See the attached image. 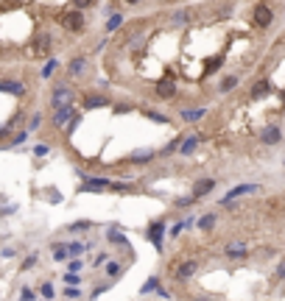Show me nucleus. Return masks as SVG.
Wrapping results in <instances>:
<instances>
[{"label":"nucleus","mask_w":285,"mask_h":301,"mask_svg":"<svg viewBox=\"0 0 285 301\" xmlns=\"http://www.w3.org/2000/svg\"><path fill=\"white\" fill-rule=\"evenodd\" d=\"M67 104H73V89H70V84L59 81V84L53 86V92H51V106L53 109H59V106H67Z\"/></svg>","instance_id":"nucleus-4"},{"label":"nucleus","mask_w":285,"mask_h":301,"mask_svg":"<svg viewBox=\"0 0 285 301\" xmlns=\"http://www.w3.org/2000/svg\"><path fill=\"white\" fill-rule=\"evenodd\" d=\"M199 274V262H196V259H182L179 265L173 268V279H176V282H188V279H193V276Z\"/></svg>","instance_id":"nucleus-5"},{"label":"nucleus","mask_w":285,"mask_h":301,"mask_svg":"<svg viewBox=\"0 0 285 301\" xmlns=\"http://www.w3.org/2000/svg\"><path fill=\"white\" fill-rule=\"evenodd\" d=\"M56 67H59V59H48V64L42 67V73H39V76H42V78H51Z\"/></svg>","instance_id":"nucleus-42"},{"label":"nucleus","mask_w":285,"mask_h":301,"mask_svg":"<svg viewBox=\"0 0 285 301\" xmlns=\"http://www.w3.org/2000/svg\"><path fill=\"white\" fill-rule=\"evenodd\" d=\"M51 251H53V259H56V262H67V259H70V254H67V243H53Z\"/></svg>","instance_id":"nucleus-28"},{"label":"nucleus","mask_w":285,"mask_h":301,"mask_svg":"<svg viewBox=\"0 0 285 301\" xmlns=\"http://www.w3.org/2000/svg\"><path fill=\"white\" fill-rule=\"evenodd\" d=\"M81 268H84V262H81L78 257H70V259H67V271H70V274H78Z\"/></svg>","instance_id":"nucleus-45"},{"label":"nucleus","mask_w":285,"mask_h":301,"mask_svg":"<svg viewBox=\"0 0 285 301\" xmlns=\"http://www.w3.org/2000/svg\"><path fill=\"white\" fill-rule=\"evenodd\" d=\"M109 192L131 195V192H137V184H134V181H112V184H109Z\"/></svg>","instance_id":"nucleus-21"},{"label":"nucleus","mask_w":285,"mask_h":301,"mask_svg":"<svg viewBox=\"0 0 285 301\" xmlns=\"http://www.w3.org/2000/svg\"><path fill=\"white\" fill-rule=\"evenodd\" d=\"M249 192H257V184H238V187H232L224 198H221V207L232 204L235 198H241V195H249Z\"/></svg>","instance_id":"nucleus-15"},{"label":"nucleus","mask_w":285,"mask_h":301,"mask_svg":"<svg viewBox=\"0 0 285 301\" xmlns=\"http://www.w3.org/2000/svg\"><path fill=\"white\" fill-rule=\"evenodd\" d=\"M62 282H64V284H73V287H78V284H81V276H78V274H70V271H67V274H62Z\"/></svg>","instance_id":"nucleus-44"},{"label":"nucleus","mask_w":285,"mask_h":301,"mask_svg":"<svg viewBox=\"0 0 285 301\" xmlns=\"http://www.w3.org/2000/svg\"><path fill=\"white\" fill-rule=\"evenodd\" d=\"M188 20H190V11L188 9H179V11H173V14H171V23H173V26H185Z\"/></svg>","instance_id":"nucleus-36"},{"label":"nucleus","mask_w":285,"mask_h":301,"mask_svg":"<svg viewBox=\"0 0 285 301\" xmlns=\"http://www.w3.org/2000/svg\"><path fill=\"white\" fill-rule=\"evenodd\" d=\"M238 81H241L238 76H226L224 81L218 84V92H229V89H235V86H238Z\"/></svg>","instance_id":"nucleus-35"},{"label":"nucleus","mask_w":285,"mask_h":301,"mask_svg":"<svg viewBox=\"0 0 285 301\" xmlns=\"http://www.w3.org/2000/svg\"><path fill=\"white\" fill-rule=\"evenodd\" d=\"M26 117H28V114L23 112V109L11 114L9 120L0 126V139H3V137H11V134H14V129H26Z\"/></svg>","instance_id":"nucleus-8"},{"label":"nucleus","mask_w":285,"mask_h":301,"mask_svg":"<svg viewBox=\"0 0 285 301\" xmlns=\"http://www.w3.org/2000/svg\"><path fill=\"white\" fill-rule=\"evenodd\" d=\"M193 301H210V299H204V296H196V299H193Z\"/></svg>","instance_id":"nucleus-55"},{"label":"nucleus","mask_w":285,"mask_h":301,"mask_svg":"<svg viewBox=\"0 0 285 301\" xmlns=\"http://www.w3.org/2000/svg\"><path fill=\"white\" fill-rule=\"evenodd\" d=\"M67 254H70V257H81V254H87L84 240H73V243H67Z\"/></svg>","instance_id":"nucleus-33"},{"label":"nucleus","mask_w":285,"mask_h":301,"mask_svg":"<svg viewBox=\"0 0 285 301\" xmlns=\"http://www.w3.org/2000/svg\"><path fill=\"white\" fill-rule=\"evenodd\" d=\"M39 126H42V112H34V114H31V120L26 123V129L28 131H36Z\"/></svg>","instance_id":"nucleus-41"},{"label":"nucleus","mask_w":285,"mask_h":301,"mask_svg":"<svg viewBox=\"0 0 285 301\" xmlns=\"http://www.w3.org/2000/svg\"><path fill=\"white\" fill-rule=\"evenodd\" d=\"M201 134H188V137H182V142H179V151L176 154H182V156H190L196 148H199V142H201Z\"/></svg>","instance_id":"nucleus-18"},{"label":"nucleus","mask_w":285,"mask_h":301,"mask_svg":"<svg viewBox=\"0 0 285 301\" xmlns=\"http://www.w3.org/2000/svg\"><path fill=\"white\" fill-rule=\"evenodd\" d=\"M36 259H39V251H31V254L26 257V262L20 265V274H26V271H31V268L36 265Z\"/></svg>","instance_id":"nucleus-38"},{"label":"nucleus","mask_w":285,"mask_h":301,"mask_svg":"<svg viewBox=\"0 0 285 301\" xmlns=\"http://www.w3.org/2000/svg\"><path fill=\"white\" fill-rule=\"evenodd\" d=\"M123 23H126V17H123L121 11H115L112 17L106 20V26H104V31H106V34H112V31H118V28H121Z\"/></svg>","instance_id":"nucleus-29"},{"label":"nucleus","mask_w":285,"mask_h":301,"mask_svg":"<svg viewBox=\"0 0 285 301\" xmlns=\"http://www.w3.org/2000/svg\"><path fill=\"white\" fill-rule=\"evenodd\" d=\"M20 301H36V290H31L28 284L20 287Z\"/></svg>","instance_id":"nucleus-43"},{"label":"nucleus","mask_w":285,"mask_h":301,"mask_svg":"<svg viewBox=\"0 0 285 301\" xmlns=\"http://www.w3.org/2000/svg\"><path fill=\"white\" fill-rule=\"evenodd\" d=\"M87 70H90V59L87 56H73L67 61V78H81V76H87Z\"/></svg>","instance_id":"nucleus-13"},{"label":"nucleus","mask_w":285,"mask_h":301,"mask_svg":"<svg viewBox=\"0 0 285 301\" xmlns=\"http://www.w3.org/2000/svg\"><path fill=\"white\" fill-rule=\"evenodd\" d=\"M162 234H165V220L159 218V220H151L148 223V229H146V237L151 243H154V248L162 254Z\"/></svg>","instance_id":"nucleus-9"},{"label":"nucleus","mask_w":285,"mask_h":301,"mask_svg":"<svg viewBox=\"0 0 285 301\" xmlns=\"http://www.w3.org/2000/svg\"><path fill=\"white\" fill-rule=\"evenodd\" d=\"M93 220H87V218H81V220H73V223L67 226V232L70 234H90L93 232Z\"/></svg>","instance_id":"nucleus-22"},{"label":"nucleus","mask_w":285,"mask_h":301,"mask_svg":"<svg viewBox=\"0 0 285 301\" xmlns=\"http://www.w3.org/2000/svg\"><path fill=\"white\" fill-rule=\"evenodd\" d=\"M51 154V145H36L34 148V156H39V159H42V156H48Z\"/></svg>","instance_id":"nucleus-50"},{"label":"nucleus","mask_w":285,"mask_h":301,"mask_svg":"<svg viewBox=\"0 0 285 301\" xmlns=\"http://www.w3.org/2000/svg\"><path fill=\"white\" fill-rule=\"evenodd\" d=\"M193 204H196V198H193V195H182V198L173 201V207H176V209H188V207H193Z\"/></svg>","instance_id":"nucleus-40"},{"label":"nucleus","mask_w":285,"mask_h":301,"mask_svg":"<svg viewBox=\"0 0 285 301\" xmlns=\"http://www.w3.org/2000/svg\"><path fill=\"white\" fill-rule=\"evenodd\" d=\"M216 212H207V215H201L199 220H196V226H199L201 232H210V229H213V226H216Z\"/></svg>","instance_id":"nucleus-30"},{"label":"nucleus","mask_w":285,"mask_h":301,"mask_svg":"<svg viewBox=\"0 0 285 301\" xmlns=\"http://www.w3.org/2000/svg\"><path fill=\"white\" fill-rule=\"evenodd\" d=\"M204 114H207V109L201 106V109H182V112H179V117H182L185 123H199L201 117H204Z\"/></svg>","instance_id":"nucleus-25"},{"label":"nucleus","mask_w":285,"mask_h":301,"mask_svg":"<svg viewBox=\"0 0 285 301\" xmlns=\"http://www.w3.org/2000/svg\"><path fill=\"white\" fill-rule=\"evenodd\" d=\"M112 287V279H106V282H101V284H95L93 290H90V301H95V299H101L106 290Z\"/></svg>","instance_id":"nucleus-32"},{"label":"nucleus","mask_w":285,"mask_h":301,"mask_svg":"<svg viewBox=\"0 0 285 301\" xmlns=\"http://www.w3.org/2000/svg\"><path fill=\"white\" fill-rule=\"evenodd\" d=\"M260 142H263V145H280V142H283V129L274 126V123L266 126V129L260 131Z\"/></svg>","instance_id":"nucleus-14"},{"label":"nucleus","mask_w":285,"mask_h":301,"mask_svg":"<svg viewBox=\"0 0 285 301\" xmlns=\"http://www.w3.org/2000/svg\"><path fill=\"white\" fill-rule=\"evenodd\" d=\"M224 257L226 259H246L249 257V246L241 243V240H235V243H229V246L224 248Z\"/></svg>","instance_id":"nucleus-17"},{"label":"nucleus","mask_w":285,"mask_h":301,"mask_svg":"<svg viewBox=\"0 0 285 301\" xmlns=\"http://www.w3.org/2000/svg\"><path fill=\"white\" fill-rule=\"evenodd\" d=\"M59 23H62V28H64V31H70V34H84V31H87V14L81 9L62 11Z\"/></svg>","instance_id":"nucleus-1"},{"label":"nucleus","mask_w":285,"mask_h":301,"mask_svg":"<svg viewBox=\"0 0 285 301\" xmlns=\"http://www.w3.org/2000/svg\"><path fill=\"white\" fill-rule=\"evenodd\" d=\"M39 301H48V299H39Z\"/></svg>","instance_id":"nucleus-56"},{"label":"nucleus","mask_w":285,"mask_h":301,"mask_svg":"<svg viewBox=\"0 0 285 301\" xmlns=\"http://www.w3.org/2000/svg\"><path fill=\"white\" fill-rule=\"evenodd\" d=\"M36 296H42V299L53 301V299H56V290H53V284H51V282H42L39 287H36Z\"/></svg>","instance_id":"nucleus-34"},{"label":"nucleus","mask_w":285,"mask_h":301,"mask_svg":"<svg viewBox=\"0 0 285 301\" xmlns=\"http://www.w3.org/2000/svg\"><path fill=\"white\" fill-rule=\"evenodd\" d=\"M216 184H218L216 179H199L196 184H193V190H190V195L196 198V201H199V198H207L210 192L216 190Z\"/></svg>","instance_id":"nucleus-16"},{"label":"nucleus","mask_w":285,"mask_h":301,"mask_svg":"<svg viewBox=\"0 0 285 301\" xmlns=\"http://www.w3.org/2000/svg\"><path fill=\"white\" fill-rule=\"evenodd\" d=\"M76 114V106L67 104V106H59V109H53V117H51V126L53 129H64L70 123V117Z\"/></svg>","instance_id":"nucleus-11"},{"label":"nucleus","mask_w":285,"mask_h":301,"mask_svg":"<svg viewBox=\"0 0 285 301\" xmlns=\"http://www.w3.org/2000/svg\"><path fill=\"white\" fill-rule=\"evenodd\" d=\"M70 3H73V9H81V11L95 6V0H70Z\"/></svg>","instance_id":"nucleus-46"},{"label":"nucleus","mask_w":285,"mask_h":301,"mask_svg":"<svg viewBox=\"0 0 285 301\" xmlns=\"http://www.w3.org/2000/svg\"><path fill=\"white\" fill-rule=\"evenodd\" d=\"M143 117H146V120H151V123H159V126H171V117H168L165 112H159V109H146V112H143Z\"/></svg>","instance_id":"nucleus-24"},{"label":"nucleus","mask_w":285,"mask_h":301,"mask_svg":"<svg viewBox=\"0 0 285 301\" xmlns=\"http://www.w3.org/2000/svg\"><path fill=\"white\" fill-rule=\"evenodd\" d=\"M221 61H224V59H221V56H216V59H210L207 64H204V70H207V73H216V70L221 67Z\"/></svg>","instance_id":"nucleus-47"},{"label":"nucleus","mask_w":285,"mask_h":301,"mask_svg":"<svg viewBox=\"0 0 285 301\" xmlns=\"http://www.w3.org/2000/svg\"><path fill=\"white\" fill-rule=\"evenodd\" d=\"M159 284H162V279H159V276H148V279H146V284L140 287V296H148L151 290L157 293V287H159Z\"/></svg>","instance_id":"nucleus-31"},{"label":"nucleus","mask_w":285,"mask_h":301,"mask_svg":"<svg viewBox=\"0 0 285 301\" xmlns=\"http://www.w3.org/2000/svg\"><path fill=\"white\" fill-rule=\"evenodd\" d=\"M62 296H64L67 301H78V299H81V290H78V287H73V284H64Z\"/></svg>","instance_id":"nucleus-39"},{"label":"nucleus","mask_w":285,"mask_h":301,"mask_svg":"<svg viewBox=\"0 0 285 301\" xmlns=\"http://www.w3.org/2000/svg\"><path fill=\"white\" fill-rule=\"evenodd\" d=\"M277 279H285V259H280V265H277Z\"/></svg>","instance_id":"nucleus-51"},{"label":"nucleus","mask_w":285,"mask_h":301,"mask_svg":"<svg viewBox=\"0 0 285 301\" xmlns=\"http://www.w3.org/2000/svg\"><path fill=\"white\" fill-rule=\"evenodd\" d=\"M106 243H112V246H129V237L123 232H118V226H112V229H106Z\"/></svg>","instance_id":"nucleus-23"},{"label":"nucleus","mask_w":285,"mask_h":301,"mask_svg":"<svg viewBox=\"0 0 285 301\" xmlns=\"http://www.w3.org/2000/svg\"><path fill=\"white\" fill-rule=\"evenodd\" d=\"M129 109H131L129 104H118V106H115V114H123V112H129Z\"/></svg>","instance_id":"nucleus-52"},{"label":"nucleus","mask_w":285,"mask_h":301,"mask_svg":"<svg viewBox=\"0 0 285 301\" xmlns=\"http://www.w3.org/2000/svg\"><path fill=\"white\" fill-rule=\"evenodd\" d=\"M34 51H36V56H51V53H53V39H51V34H48V31L36 39Z\"/></svg>","instance_id":"nucleus-19"},{"label":"nucleus","mask_w":285,"mask_h":301,"mask_svg":"<svg viewBox=\"0 0 285 301\" xmlns=\"http://www.w3.org/2000/svg\"><path fill=\"white\" fill-rule=\"evenodd\" d=\"M268 92H271V84H268L266 78H260V81L252 84V98H266Z\"/></svg>","instance_id":"nucleus-26"},{"label":"nucleus","mask_w":285,"mask_h":301,"mask_svg":"<svg viewBox=\"0 0 285 301\" xmlns=\"http://www.w3.org/2000/svg\"><path fill=\"white\" fill-rule=\"evenodd\" d=\"M106 259H109V251H98V254H95V259H93V265H95V268H101Z\"/></svg>","instance_id":"nucleus-48"},{"label":"nucleus","mask_w":285,"mask_h":301,"mask_svg":"<svg viewBox=\"0 0 285 301\" xmlns=\"http://www.w3.org/2000/svg\"><path fill=\"white\" fill-rule=\"evenodd\" d=\"M126 6H137V3H143V0H123Z\"/></svg>","instance_id":"nucleus-54"},{"label":"nucleus","mask_w":285,"mask_h":301,"mask_svg":"<svg viewBox=\"0 0 285 301\" xmlns=\"http://www.w3.org/2000/svg\"><path fill=\"white\" fill-rule=\"evenodd\" d=\"M188 226H193V218H188V220H182V223H173L171 229H168V234H171V237H179V234L185 232Z\"/></svg>","instance_id":"nucleus-37"},{"label":"nucleus","mask_w":285,"mask_h":301,"mask_svg":"<svg viewBox=\"0 0 285 301\" xmlns=\"http://www.w3.org/2000/svg\"><path fill=\"white\" fill-rule=\"evenodd\" d=\"M0 92L6 95H14V98H26L28 95V86L17 78H0Z\"/></svg>","instance_id":"nucleus-10"},{"label":"nucleus","mask_w":285,"mask_h":301,"mask_svg":"<svg viewBox=\"0 0 285 301\" xmlns=\"http://www.w3.org/2000/svg\"><path fill=\"white\" fill-rule=\"evenodd\" d=\"M28 134H31V131H28V129H20V131H14V134H11V137H9V142H6V151H9V148H17V145H23V142H26V139H28Z\"/></svg>","instance_id":"nucleus-27"},{"label":"nucleus","mask_w":285,"mask_h":301,"mask_svg":"<svg viewBox=\"0 0 285 301\" xmlns=\"http://www.w3.org/2000/svg\"><path fill=\"white\" fill-rule=\"evenodd\" d=\"M101 268H104L106 279H112V282L123 276V262H118V259H106V262H104Z\"/></svg>","instance_id":"nucleus-20"},{"label":"nucleus","mask_w":285,"mask_h":301,"mask_svg":"<svg viewBox=\"0 0 285 301\" xmlns=\"http://www.w3.org/2000/svg\"><path fill=\"white\" fill-rule=\"evenodd\" d=\"M17 212V204H6V207L0 209V218H9V215H14Z\"/></svg>","instance_id":"nucleus-49"},{"label":"nucleus","mask_w":285,"mask_h":301,"mask_svg":"<svg viewBox=\"0 0 285 301\" xmlns=\"http://www.w3.org/2000/svg\"><path fill=\"white\" fill-rule=\"evenodd\" d=\"M157 159V148H137L126 156V162L134 164V167H143V164H151Z\"/></svg>","instance_id":"nucleus-7"},{"label":"nucleus","mask_w":285,"mask_h":301,"mask_svg":"<svg viewBox=\"0 0 285 301\" xmlns=\"http://www.w3.org/2000/svg\"><path fill=\"white\" fill-rule=\"evenodd\" d=\"M106 106H112V95H106V92H84L81 95V109H87V112L106 109Z\"/></svg>","instance_id":"nucleus-2"},{"label":"nucleus","mask_w":285,"mask_h":301,"mask_svg":"<svg viewBox=\"0 0 285 301\" xmlns=\"http://www.w3.org/2000/svg\"><path fill=\"white\" fill-rule=\"evenodd\" d=\"M154 98L157 101H173V98H176V84H173L171 78L157 81L154 84Z\"/></svg>","instance_id":"nucleus-12"},{"label":"nucleus","mask_w":285,"mask_h":301,"mask_svg":"<svg viewBox=\"0 0 285 301\" xmlns=\"http://www.w3.org/2000/svg\"><path fill=\"white\" fill-rule=\"evenodd\" d=\"M14 254H17V251H14V248H3V257H6V259H11V257H14Z\"/></svg>","instance_id":"nucleus-53"},{"label":"nucleus","mask_w":285,"mask_h":301,"mask_svg":"<svg viewBox=\"0 0 285 301\" xmlns=\"http://www.w3.org/2000/svg\"><path fill=\"white\" fill-rule=\"evenodd\" d=\"M109 184H112V179H106V176H84L76 192H109Z\"/></svg>","instance_id":"nucleus-3"},{"label":"nucleus","mask_w":285,"mask_h":301,"mask_svg":"<svg viewBox=\"0 0 285 301\" xmlns=\"http://www.w3.org/2000/svg\"><path fill=\"white\" fill-rule=\"evenodd\" d=\"M252 23H254V28H268L271 26V23H274V11H271V6L257 3L254 11H252Z\"/></svg>","instance_id":"nucleus-6"}]
</instances>
